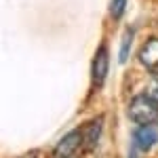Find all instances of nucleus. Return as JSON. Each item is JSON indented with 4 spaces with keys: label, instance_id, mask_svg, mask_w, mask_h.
Wrapping results in <instances>:
<instances>
[{
    "label": "nucleus",
    "instance_id": "f257e3e1",
    "mask_svg": "<svg viewBox=\"0 0 158 158\" xmlns=\"http://www.w3.org/2000/svg\"><path fill=\"white\" fill-rule=\"evenodd\" d=\"M129 118L137 124H152L158 120V103L152 95H137L129 103Z\"/></svg>",
    "mask_w": 158,
    "mask_h": 158
},
{
    "label": "nucleus",
    "instance_id": "f03ea898",
    "mask_svg": "<svg viewBox=\"0 0 158 158\" xmlns=\"http://www.w3.org/2000/svg\"><path fill=\"white\" fill-rule=\"evenodd\" d=\"M80 150H82V131H72L55 146V156L57 158L76 156Z\"/></svg>",
    "mask_w": 158,
    "mask_h": 158
},
{
    "label": "nucleus",
    "instance_id": "7ed1b4c3",
    "mask_svg": "<svg viewBox=\"0 0 158 158\" xmlns=\"http://www.w3.org/2000/svg\"><path fill=\"white\" fill-rule=\"evenodd\" d=\"M110 70V55H108V47H99V51L93 57V68H91V74H93V82L95 85H101L108 76Z\"/></svg>",
    "mask_w": 158,
    "mask_h": 158
},
{
    "label": "nucleus",
    "instance_id": "20e7f679",
    "mask_svg": "<svg viewBox=\"0 0 158 158\" xmlns=\"http://www.w3.org/2000/svg\"><path fill=\"white\" fill-rule=\"evenodd\" d=\"M139 61L150 72H158V38H150L139 51Z\"/></svg>",
    "mask_w": 158,
    "mask_h": 158
},
{
    "label": "nucleus",
    "instance_id": "39448f33",
    "mask_svg": "<svg viewBox=\"0 0 158 158\" xmlns=\"http://www.w3.org/2000/svg\"><path fill=\"white\" fill-rule=\"evenodd\" d=\"M135 139H137V143H139L141 150H150V148L156 143L158 131L152 124H139V129H137V133H135Z\"/></svg>",
    "mask_w": 158,
    "mask_h": 158
},
{
    "label": "nucleus",
    "instance_id": "423d86ee",
    "mask_svg": "<svg viewBox=\"0 0 158 158\" xmlns=\"http://www.w3.org/2000/svg\"><path fill=\"white\" fill-rule=\"evenodd\" d=\"M99 135H101V118L86 124V131H82V148L85 150H93L99 139Z\"/></svg>",
    "mask_w": 158,
    "mask_h": 158
},
{
    "label": "nucleus",
    "instance_id": "0eeeda50",
    "mask_svg": "<svg viewBox=\"0 0 158 158\" xmlns=\"http://www.w3.org/2000/svg\"><path fill=\"white\" fill-rule=\"evenodd\" d=\"M131 40H133V30H127V34H124V38H122V42H120V53H118V59H120V63H124V61H127V57H129Z\"/></svg>",
    "mask_w": 158,
    "mask_h": 158
},
{
    "label": "nucleus",
    "instance_id": "6e6552de",
    "mask_svg": "<svg viewBox=\"0 0 158 158\" xmlns=\"http://www.w3.org/2000/svg\"><path fill=\"white\" fill-rule=\"evenodd\" d=\"M124 6H127V0H112V4H110V11H112V17L114 19H118L124 11Z\"/></svg>",
    "mask_w": 158,
    "mask_h": 158
},
{
    "label": "nucleus",
    "instance_id": "1a4fd4ad",
    "mask_svg": "<svg viewBox=\"0 0 158 158\" xmlns=\"http://www.w3.org/2000/svg\"><path fill=\"white\" fill-rule=\"evenodd\" d=\"M150 93L158 97V72H154V76L150 78Z\"/></svg>",
    "mask_w": 158,
    "mask_h": 158
},
{
    "label": "nucleus",
    "instance_id": "9d476101",
    "mask_svg": "<svg viewBox=\"0 0 158 158\" xmlns=\"http://www.w3.org/2000/svg\"><path fill=\"white\" fill-rule=\"evenodd\" d=\"M68 158H80V156H78V154H76V156H68Z\"/></svg>",
    "mask_w": 158,
    "mask_h": 158
}]
</instances>
